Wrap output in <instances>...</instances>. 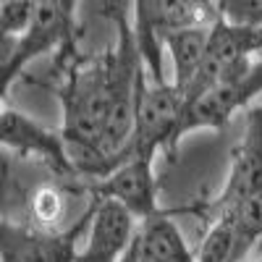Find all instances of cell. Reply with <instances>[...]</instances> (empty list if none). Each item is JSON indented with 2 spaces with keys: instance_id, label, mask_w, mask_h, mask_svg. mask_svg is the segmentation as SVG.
Wrapping results in <instances>:
<instances>
[{
  "instance_id": "6da1fadb",
  "label": "cell",
  "mask_w": 262,
  "mask_h": 262,
  "mask_svg": "<svg viewBox=\"0 0 262 262\" xmlns=\"http://www.w3.org/2000/svg\"><path fill=\"white\" fill-rule=\"evenodd\" d=\"M186 92L173 81L155 84L147 79V71L139 79L137 107H134V131L123 149V163L131 158L155 160L163 149L173 160L181 144V121L186 113Z\"/></svg>"
},
{
  "instance_id": "7a4b0ae2",
  "label": "cell",
  "mask_w": 262,
  "mask_h": 262,
  "mask_svg": "<svg viewBox=\"0 0 262 262\" xmlns=\"http://www.w3.org/2000/svg\"><path fill=\"white\" fill-rule=\"evenodd\" d=\"M92 221V200L66 231H42L0 215V262H74Z\"/></svg>"
},
{
  "instance_id": "3957f363",
  "label": "cell",
  "mask_w": 262,
  "mask_h": 262,
  "mask_svg": "<svg viewBox=\"0 0 262 262\" xmlns=\"http://www.w3.org/2000/svg\"><path fill=\"white\" fill-rule=\"evenodd\" d=\"M254 196H262V102L247 107L244 134L231 155L226 184L217 196L202 202V221L210 223L217 212L231 210Z\"/></svg>"
},
{
  "instance_id": "277c9868",
  "label": "cell",
  "mask_w": 262,
  "mask_h": 262,
  "mask_svg": "<svg viewBox=\"0 0 262 262\" xmlns=\"http://www.w3.org/2000/svg\"><path fill=\"white\" fill-rule=\"evenodd\" d=\"M262 95V55L244 71L228 74L212 84L205 95L186 105L181 121V137L200 128H223L238 111L249 107Z\"/></svg>"
},
{
  "instance_id": "5b68a950",
  "label": "cell",
  "mask_w": 262,
  "mask_h": 262,
  "mask_svg": "<svg viewBox=\"0 0 262 262\" xmlns=\"http://www.w3.org/2000/svg\"><path fill=\"white\" fill-rule=\"evenodd\" d=\"M0 144L16 152L21 160L39 163L58 179H79L60 131L42 126L21 111L0 107Z\"/></svg>"
},
{
  "instance_id": "8992f818",
  "label": "cell",
  "mask_w": 262,
  "mask_h": 262,
  "mask_svg": "<svg viewBox=\"0 0 262 262\" xmlns=\"http://www.w3.org/2000/svg\"><path fill=\"white\" fill-rule=\"evenodd\" d=\"M76 189L86 200H113L123 205L139 223L163 210L158 205L160 184L155 176V160L147 158H131L95 181H76Z\"/></svg>"
},
{
  "instance_id": "52a82bcc",
  "label": "cell",
  "mask_w": 262,
  "mask_h": 262,
  "mask_svg": "<svg viewBox=\"0 0 262 262\" xmlns=\"http://www.w3.org/2000/svg\"><path fill=\"white\" fill-rule=\"evenodd\" d=\"M139 221L113 200H92V221L74 262H121L131 247Z\"/></svg>"
},
{
  "instance_id": "ba28073f",
  "label": "cell",
  "mask_w": 262,
  "mask_h": 262,
  "mask_svg": "<svg viewBox=\"0 0 262 262\" xmlns=\"http://www.w3.org/2000/svg\"><path fill=\"white\" fill-rule=\"evenodd\" d=\"M194 212L202 215V202L181 205L173 210L163 207L158 215L142 221L123 262H196V252H191L179 226L173 223L176 215H194Z\"/></svg>"
},
{
  "instance_id": "9c48e42d",
  "label": "cell",
  "mask_w": 262,
  "mask_h": 262,
  "mask_svg": "<svg viewBox=\"0 0 262 262\" xmlns=\"http://www.w3.org/2000/svg\"><path fill=\"white\" fill-rule=\"evenodd\" d=\"M131 29L144 63L147 79L155 84L170 81L165 74V21L163 0H131Z\"/></svg>"
},
{
  "instance_id": "30bf717a",
  "label": "cell",
  "mask_w": 262,
  "mask_h": 262,
  "mask_svg": "<svg viewBox=\"0 0 262 262\" xmlns=\"http://www.w3.org/2000/svg\"><path fill=\"white\" fill-rule=\"evenodd\" d=\"M207 39H210V27L179 29V32L165 34V55L170 58V69H173L170 81L179 90L186 92L189 84L194 81L196 71H200V66L205 60Z\"/></svg>"
},
{
  "instance_id": "8fae6325",
  "label": "cell",
  "mask_w": 262,
  "mask_h": 262,
  "mask_svg": "<svg viewBox=\"0 0 262 262\" xmlns=\"http://www.w3.org/2000/svg\"><path fill=\"white\" fill-rule=\"evenodd\" d=\"M163 21L165 34L179 29H194V27H212L221 21L215 0H163Z\"/></svg>"
},
{
  "instance_id": "7c38bea8",
  "label": "cell",
  "mask_w": 262,
  "mask_h": 262,
  "mask_svg": "<svg viewBox=\"0 0 262 262\" xmlns=\"http://www.w3.org/2000/svg\"><path fill=\"white\" fill-rule=\"evenodd\" d=\"M223 21L244 27H262V0H215Z\"/></svg>"
},
{
  "instance_id": "4fadbf2b",
  "label": "cell",
  "mask_w": 262,
  "mask_h": 262,
  "mask_svg": "<svg viewBox=\"0 0 262 262\" xmlns=\"http://www.w3.org/2000/svg\"><path fill=\"white\" fill-rule=\"evenodd\" d=\"M244 262H262V257H257V259H244Z\"/></svg>"
},
{
  "instance_id": "5bb4252c",
  "label": "cell",
  "mask_w": 262,
  "mask_h": 262,
  "mask_svg": "<svg viewBox=\"0 0 262 262\" xmlns=\"http://www.w3.org/2000/svg\"><path fill=\"white\" fill-rule=\"evenodd\" d=\"M121 262H123V259H121Z\"/></svg>"
}]
</instances>
